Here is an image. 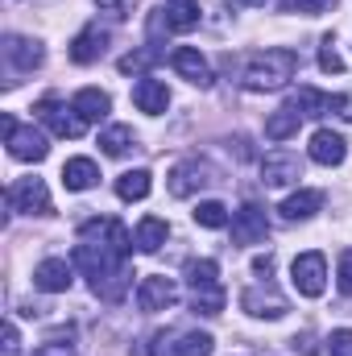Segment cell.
<instances>
[{
	"instance_id": "obj_1",
	"label": "cell",
	"mask_w": 352,
	"mask_h": 356,
	"mask_svg": "<svg viewBox=\"0 0 352 356\" xmlns=\"http://www.w3.org/2000/svg\"><path fill=\"white\" fill-rule=\"evenodd\" d=\"M294 71H298V54L286 50V46H269V50L253 54V58L245 63L241 83L249 91H278L294 79Z\"/></svg>"
},
{
	"instance_id": "obj_2",
	"label": "cell",
	"mask_w": 352,
	"mask_h": 356,
	"mask_svg": "<svg viewBox=\"0 0 352 356\" xmlns=\"http://www.w3.org/2000/svg\"><path fill=\"white\" fill-rule=\"evenodd\" d=\"M4 124V141H8V154L17 158V162H42L46 154H50V145H46V137L29 124V129H21L13 116H4L0 120Z\"/></svg>"
},
{
	"instance_id": "obj_3",
	"label": "cell",
	"mask_w": 352,
	"mask_h": 356,
	"mask_svg": "<svg viewBox=\"0 0 352 356\" xmlns=\"http://www.w3.org/2000/svg\"><path fill=\"white\" fill-rule=\"evenodd\" d=\"M8 207L21 216H50V191L42 178H17L8 186Z\"/></svg>"
},
{
	"instance_id": "obj_4",
	"label": "cell",
	"mask_w": 352,
	"mask_h": 356,
	"mask_svg": "<svg viewBox=\"0 0 352 356\" xmlns=\"http://www.w3.org/2000/svg\"><path fill=\"white\" fill-rule=\"evenodd\" d=\"M79 241L104 245V249H112V253H120V257H129V249H133V241H129V228H125L120 220H108V216L88 220V224L79 228Z\"/></svg>"
},
{
	"instance_id": "obj_5",
	"label": "cell",
	"mask_w": 352,
	"mask_h": 356,
	"mask_svg": "<svg viewBox=\"0 0 352 356\" xmlns=\"http://www.w3.org/2000/svg\"><path fill=\"white\" fill-rule=\"evenodd\" d=\"M290 273H294V290L307 294V298H319L323 286H328V261H323V253H298Z\"/></svg>"
},
{
	"instance_id": "obj_6",
	"label": "cell",
	"mask_w": 352,
	"mask_h": 356,
	"mask_svg": "<svg viewBox=\"0 0 352 356\" xmlns=\"http://www.w3.org/2000/svg\"><path fill=\"white\" fill-rule=\"evenodd\" d=\"M211 182H216V170H211L207 162L186 158V162H178L175 170H170V195H175V199H191L195 191H203V186H211Z\"/></svg>"
},
{
	"instance_id": "obj_7",
	"label": "cell",
	"mask_w": 352,
	"mask_h": 356,
	"mask_svg": "<svg viewBox=\"0 0 352 356\" xmlns=\"http://www.w3.org/2000/svg\"><path fill=\"white\" fill-rule=\"evenodd\" d=\"M175 302H178V286H175V277H166V273L141 277V290H137V307H141V311L158 315V311H170Z\"/></svg>"
},
{
	"instance_id": "obj_8",
	"label": "cell",
	"mask_w": 352,
	"mask_h": 356,
	"mask_svg": "<svg viewBox=\"0 0 352 356\" xmlns=\"http://www.w3.org/2000/svg\"><path fill=\"white\" fill-rule=\"evenodd\" d=\"M75 108H63L58 104V95H46V99H38L33 104V116L38 120H46L58 137H83V120L79 116H71Z\"/></svg>"
},
{
	"instance_id": "obj_9",
	"label": "cell",
	"mask_w": 352,
	"mask_h": 356,
	"mask_svg": "<svg viewBox=\"0 0 352 356\" xmlns=\"http://www.w3.org/2000/svg\"><path fill=\"white\" fill-rule=\"evenodd\" d=\"M298 178H303V158H298V154H290V149L265 154V162H262L265 186H290V182H298Z\"/></svg>"
},
{
	"instance_id": "obj_10",
	"label": "cell",
	"mask_w": 352,
	"mask_h": 356,
	"mask_svg": "<svg viewBox=\"0 0 352 356\" xmlns=\"http://www.w3.org/2000/svg\"><path fill=\"white\" fill-rule=\"evenodd\" d=\"M265 236H269V220H265V211L257 203H245L237 216H232V241L237 245H262Z\"/></svg>"
},
{
	"instance_id": "obj_11",
	"label": "cell",
	"mask_w": 352,
	"mask_h": 356,
	"mask_svg": "<svg viewBox=\"0 0 352 356\" xmlns=\"http://www.w3.org/2000/svg\"><path fill=\"white\" fill-rule=\"evenodd\" d=\"M241 307H245L249 315H257V319H282V315H286V298L269 286V277H265L262 286H249V290L241 294Z\"/></svg>"
},
{
	"instance_id": "obj_12",
	"label": "cell",
	"mask_w": 352,
	"mask_h": 356,
	"mask_svg": "<svg viewBox=\"0 0 352 356\" xmlns=\"http://www.w3.org/2000/svg\"><path fill=\"white\" fill-rule=\"evenodd\" d=\"M170 67H175L186 83H195V88H211V67H207V58H203L199 50L178 46L175 54H170Z\"/></svg>"
},
{
	"instance_id": "obj_13",
	"label": "cell",
	"mask_w": 352,
	"mask_h": 356,
	"mask_svg": "<svg viewBox=\"0 0 352 356\" xmlns=\"http://www.w3.org/2000/svg\"><path fill=\"white\" fill-rule=\"evenodd\" d=\"M4 63H8L13 71H33V67H42V46H38L33 38L8 33V38H4Z\"/></svg>"
},
{
	"instance_id": "obj_14",
	"label": "cell",
	"mask_w": 352,
	"mask_h": 356,
	"mask_svg": "<svg viewBox=\"0 0 352 356\" xmlns=\"http://www.w3.org/2000/svg\"><path fill=\"white\" fill-rule=\"evenodd\" d=\"M344 158H349V141H344L340 133L319 129V133L311 137V162H319V166H340Z\"/></svg>"
},
{
	"instance_id": "obj_15",
	"label": "cell",
	"mask_w": 352,
	"mask_h": 356,
	"mask_svg": "<svg viewBox=\"0 0 352 356\" xmlns=\"http://www.w3.org/2000/svg\"><path fill=\"white\" fill-rule=\"evenodd\" d=\"M104 46H108V29L99 25V21H91L88 29L71 42V63H79V67H88V63H95L99 54H104Z\"/></svg>"
},
{
	"instance_id": "obj_16",
	"label": "cell",
	"mask_w": 352,
	"mask_h": 356,
	"mask_svg": "<svg viewBox=\"0 0 352 356\" xmlns=\"http://www.w3.org/2000/svg\"><path fill=\"white\" fill-rule=\"evenodd\" d=\"M133 104H137L141 112H150V116H162V112L170 108V91H166V83H158V79L141 75V79H137V88H133Z\"/></svg>"
},
{
	"instance_id": "obj_17",
	"label": "cell",
	"mask_w": 352,
	"mask_h": 356,
	"mask_svg": "<svg viewBox=\"0 0 352 356\" xmlns=\"http://www.w3.org/2000/svg\"><path fill=\"white\" fill-rule=\"evenodd\" d=\"M33 286L46 290V294H63V290H71V266H67L63 257H46L42 266L33 269Z\"/></svg>"
},
{
	"instance_id": "obj_18",
	"label": "cell",
	"mask_w": 352,
	"mask_h": 356,
	"mask_svg": "<svg viewBox=\"0 0 352 356\" xmlns=\"http://www.w3.org/2000/svg\"><path fill=\"white\" fill-rule=\"evenodd\" d=\"M71 108H75V116H79L83 124H95V120L108 116L112 99H108V91H99V88H83L75 99H71Z\"/></svg>"
},
{
	"instance_id": "obj_19",
	"label": "cell",
	"mask_w": 352,
	"mask_h": 356,
	"mask_svg": "<svg viewBox=\"0 0 352 356\" xmlns=\"http://www.w3.org/2000/svg\"><path fill=\"white\" fill-rule=\"evenodd\" d=\"M162 17H166V29L170 33H186V29L199 25V4L195 0H166Z\"/></svg>"
},
{
	"instance_id": "obj_20",
	"label": "cell",
	"mask_w": 352,
	"mask_h": 356,
	"mask_svg": "<svg viewBox=\"0 0 352 356\" xmlns=\"http://www.w3.org/2000/svg\"><path fill=\"white\" fill-rule=\"evenodd\" d=\"M63 182H67V191H91L99 182V166L91 158H71L63 166Z\"/></svg>"
},
{
	"instance_id": "obj_21",
	"label": "cell",
	"mask_w": 352,
	"mask_h": 356,
	"mask_svg": "<svg viewBox=\"0 0 352 356\" xmlns=\"http://www.w3.org/2000/svg\"><path fill=\"white\" fill-rule=\"evenodd\" d=\"M166 236H170V224L158 220V216H145V220L137 224V249H141V253H158V249L166 245Z\"/></svg>"
},
{
	"instance_id": "obj_22",
	"label": "cell",
	"mask_w": 352,
	"mask_h": 356,
	"mask_svg": "<svg viewBox=\"0 0 352 356\" xmlns=\"http://www.w3.org/2000/svg\"><path fill=\"white\" fill-rule=\"evenodd\" d=\"M319 203H323L319 191H294V195L282 203V220H311V216L319 211Z\"/></svg>"
},
{
	"instance_id": "obj_23",
	"label": "cell",
	"mask_w": 352,
	"mask_h": 356,
	"mask_svg": "<svg viewBox=\"0 0 352 356\" xmlns=\"http://www.w3.org/2000/svg\"><path fill=\"white\" fill-rule=\"evenodd\" d=\"M191 307H195L199 315H220V311H224V286H220V282L191 286Z\"/></svg>"
},
{
	"instance_id": "obj_24",
	"label": "cell",
	"mask_w": 352,
	"mask_h": 356,
	"mask_svg": "<svg viewBox=\"0 0 352 356\" xmlns=\"http://www.w3.org/2000/svg\"><path fill=\"white\" fill-rule=\"evenodd\" d=\"M290 108L298 116H323V112H332V95H323V91H315V88H298L290 95Z\"/></svg>"
},
{
	"instance_id": "obj_25",
	"label": "cell",
	"mask_w": 352,
	"mask_h": 356,
	"mask_svg": "<svg viewBox=\"0 0 352 356\" xmlns=\"http://www.w3.org/2000/svg\"><path fill=\"white\" fill-rule=\"evenodd\" d=\"M298 124H303V116L286 104V108H278V112L265 120V137H269V141H286V137L298 133Z\"/></svg>"
},
{
	"instance_id": "obj_26",
	"label": "cell",
	"mask_w": 352,
	"mask_h": 356,
	"mask_svg": "<svg viewBox=\"0 0 352 356\" xmlns=\"http://www.w3.org/2000/svg\"><path fill=\"white\" fill-rule=\"evenodd\" d=\"M211 348H216V340L207 332H182L178 344L166 348V356H211Z\"/></svg>"
},
{
	"instance_id": "obj_27",
	"label": "cell",
	"mask_w": 352,
	"mask_h": 356,
	"mask_svg": "<svg viewBox=\"0 0 352 356\" xmlns=\"http://www.w3.org/2000/svg\"><path fill=\"white\" fill-rule=\"evenodd\" d=\"M150 170H125V175L116 178V195L125 199V203H133V199H145L150 195Z\"/></svg>"
},
{
	"instance_id": "obj_28",
	"label": "cell",
	"mask_w": 352,
	"mask_h": 356,
	"mask_svg": "<svg viewBox=\"0 0 352 356\" xmlns=\"http://www.w3.org/2000/svg\"><path fill=\"white\" fill-rule=\"evenodd\" d=\"M99 145H104L108 158H125V154L133 149V129H129V124H112V129H104Z\"/></svg>"
},
{
	"instance_id": "obj_29",
	"label": "cell",
	"mask_w": 352,
	"mask_h": 356,
	"mask_svg": "<svg viewBox=\"0 0 352 356\" xmlns=\"http://www.w3.org/2000/svg\"><path fill=\"white\" fill-rule=\"evenodd\" d=\"M158 58H162V50H158V46H145V50H133V54H125L116 67H120V75H141V71H145V67H154Z\"/></svg>"
},
{
	"instance_id": "obj_30",
	"label": "cell",
	"mask_w": 352,
	"mask_h": 356,
	"mask_svg": "<svg viewBox=\"0 0 352 356\" xmlns=\"http://www.w3.org/2000/svg\"><path fill=\"white\" fill-rule=\"evenodd\" d=\"M195 224H203V228H228V207L216 203V199H207V203L195 207Z\"/></svg>"
},
{
	"instance_id": "obj_31",
	"label": "cell",
	"mask_w": 352,
	"mask_h": 356,
	"mask_svg": "<svg viewBox=\"0 0 352 356\" xmlns=\"http://www.w3.org/2000/svg\"><path fill=\"white\" fill-rule=\"evenodd\" d=\"M186 282H191V286H203V282H220V266H216L211 257H199V261H191V266H186Z\"/></svg>"
},
{
	"instance_id": "obj_32",
	"label": "cell",
	"mask_w": 352,
	"mask_h": 356,
	"mask_svg": "<svg viewBox=\"0 0 352 356\" xmlns=\"http://www.w3.org/2000/svg\"><path fill=\"white\" fill-rule=\"evenodd\" d=\"M319 67H323L328 75H340V71H344V58H340V50H336L332 38H323V46H319Z\"/></svg>"
},
{
	"instance_id": "obj_33",
	"label": "cell",
	"mask_w": 352,
	"mask_h": 356,
	"mask_svg": "<svg viewBox=\"0 0 352 356\" xmlns=\"http://www.w3.org/2000/svg\"><path fill=\"white\" fill-rule=\"evenodd\" d=\"M336 0H282L286 13H303V17H315V13H328Z\"/></svg>"
},
{
	"instance_id": "obj_34",
	"label": "cell",
	"mask_w": 352,
	"mask_h": 356,
	"mask_svg": "<svg viewBox=\"0 0 352 356\" xmlns=\"http://www.w3.org/2000/svg\"><path fill=\"white\" fill-rule=\"evenodd\" d=\"M328 348H332V356H352V327H340V332H332Z\"/></svg>"
},
{
	"instance_id": "obj_35",
	"label": "cell",
	"mask_w": 352,
	"mask_h": 356,
	"mask_svg": "<svg viewBox=\"0 0 352 356\" xmlns=\"http://www.w3.org/2000/svg\"><path fill=\"white\" fill-rule=\"evenodd\" d=\"M133 4H137V0H99V8H104V13H112L116 21H125V17L133 13Z\"/></svg>"
},
{
	"instance_id": "obj_36",
	"label": "cell",
	"mask_w": 352,
	"mask_h": 356,
	"mask_svg": "<svg viewBox=\"0 0 352 356\" xmlns=\"http://www.w3.org/2000/svg\"><path fill=\"white\" fill-rule=\"evenodd\" d=\"M340 294H352V249L340 253Z\"/></svg>"
},
{
	"instance_id": "obj_37",
	"label": "cell",
	"mask_w": 352,
	"mask_h": 356,
	"mask_svg": "<svg viewBox=\"0 0 352 356\" xmlns=\"http://www.w3.org/2000/svg\"><path fill=\"white\" fill-rule=\"evenodd\" d=\"M33 356H75V348H71V344H54V340H46Z\"/></svg>"
},
{
	"instance_id": "obj_38",
	"label": "cell",
	"mask_w": 352,
	"mask_h": 356,
	"mask_svg": "<svg viewBox=\"0 0 352 356\" xmlns=\"http://www.w3.org/2000/svg\"><path fill=\"white\" fill-rule=\"evenodd\" d=\"M332 112H340L344 120H352V91L349 95H332Z\"/></svg>"
},
{
	"instance_id": "obj_39",
	"label": "cell",
	"mask_w": 352,
	"mask_h": 356,
	"mask_svg": "<svg viewBox=\"0 0 352 356\" xmlns=\"http://www.w3.org/2000/svg\"><path fill=\"white\" fill-rule=\"evenodd\" d=\"M294 348H298L303 356L319 353V344H315V336H311V332H303V336H294Z\"/></svg>"
},
{
	"instance_id": "obj_40",
	"label": "cell",
	"mask_w": 352,
	"mask_h": 356,
	"mask_svg": "<svg viewBox=\"0 0 352 356\" xmlns=\"http://www.w3.org/2000/svg\"><path fill=\"white\" fill-rule=\"evenodd\" d=\"M0 356H17V327L13 323H4V348H0Z\"/></svg>"
},
{
	"instance_id": "obj_41",
	"label": "cell",
	"mask_w": 352,
	"mask_h": 356,
	"mask_svg": "<svg viewBox=\"0 0 352 356\" xmlns=\"http://www.w3.org/2000/svg\"><path fill=\"white\" fill-rule=\"evenodd\" d=\"M253 269H257L262 277H269V273H273V257H269V253H265V257H257V261H253Z\"/></svg>"
},
{
	"instance_id": "obj_42",
	"label": "cell",
	"mask_w": 352,
	"mask_h": 356,
	"mask_svg": "<svg viewBox=\"0 0 352 356\" xmlns=\"http://www.w3.org/2000/svg\"><path fill=\"white\" fill-rule=\"evenodd\" d=\"M228 8H262L265 0H224Z\"/></svg>"
}]
</instances>
